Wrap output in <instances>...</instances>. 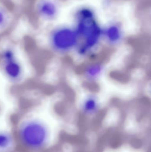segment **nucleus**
Wrapping results in <instances>:
<instances>
[{"instance_id": "1", "label": "nucleus", "mask_w": 151, "mask_h": 152, "mask_svg": "<svg viewBox=\"0 0 151 152\" xmlns=\"http://www.w3.org/2000/svg\"><path fill=\"white\" fill-rule=\"evenodd\" d=\"M16 129L18 139L26 149L40 151L48 145L49 128L41 113L27 112L20 118Z\"/></svg>"}, {"instance_id": "2", "label": "nucleus", "mask_w": 151, "mask_h": 152, "mask_svg": "<svg viewBox=\"0 0 151 152\" xmlns=\"http://www.w3.org/2000/svg\"><path fill=\"white\" fill-rule=\"evenodd\" d=\"M74 17V27L79 41L76 50L79 55L85 56L93 51L103 40V27L95 10L89 6L78 8Z\"/></svg>"}, {"instance_id": "3", "label": "nucleus", "mask_w": 151, "mask_h": 152, "mask_svg": "<svg viewBox=\"0 0 151 152\" xmlns=\"http://www.w3.org/2000/svg\"><path fill=\"white\" fill-rule=\"evenodd\" d=\"M0 71L8 82L14 86L24 83L26 68L17 46L12 43L0 46Z\"/></svg>"}, {"instance_id": "4", "label": "nucleus", "mask_w": 151, "mask_h": 152, "mask_svg": "<svg viewBox=\"0 0 151 152\" xmlns=\"http://www.w3.org/2000/svg\"><path fill=\"white\" fill-rule=\"evenodd\" d=\"M79 38L74 26L59 25L51 28L46 35L45 44L51 52L64 55L77 49Z\"/></svg>"}, {"instance_id": "5", "label": "nucleus", "mask_w": 151, "mask_h": 152, "mask_svg": "<svg viewBox=\"0 0 151 152\" xmlns=\"http://www.w3.org/2000/svg\"><path fill=\"white\" fill-rule=\"evenodd\" d=\"M60 7L56 0H36L34 5L36 17L41 21L51 22L57 18Z\"/></svg>"}, {"instance_id": "6", "label": "nucleus", "mask_w": 151, "mask_h": 152, "mask_svg": "<svg viewBox=\"0 0 151 152\" xmlns=\"http://www.w3.org/2000/svg\"><path fill=\"white\" fill-rule=\"evenodd\" d=\"M103 40L112 46L118 45L123 41L124 32L122 24L117 20H112L103 27Z\"/></svg>"}, {"instance_id": "7", "label": "nucleus", "mask_w": 151, "mask_h": 152, "mask_svg": "<svg viewBox=\"0 0 151 152\" xmlns=\"http://www.w3.org/2000/svg\"><path fill=\"white\" fill-rule=\"evenodd\" d=\"M103 70V66L100 63L90 64L88 65L84 69V77L90 81H95L102 75Z\"/></svg>"}, {"instance_id": "8", "label": "nucleus", "mask_w": 151, "mask_h": 152, "mask_svg": "<svg viewBox=\"0 0 151 152\" xmlns=\"http://www.w3.org/2000/svg\"><path fill=\"white\" fill-rule=\"evenodd\" d=\"M99 106L98 100L93 95L87 96L82 104V111L87 114H92L96 112L98 110Z\"/></svg>"}, {"instance_id": "9", "label": "nucleus", "mask_w": 151, "mask_h": 152, "mask_svg": "<svg viewBox=\"0 0 151 152\" xmlns=\"http://www.w3.org/2000/svg\"><path fill=\"white\" fill-rule=\"evenodd\" d=\"M12 21L9 11L5 6L0 4V33L6 31L10 26Z\"/></svg>"}, {"instance_id": "10", "label": "nucleus", "mask_w": 151, "mask_h": 152, "mask_svg": "<svg viewBox=\"0 0 151 152\" xmlns=\"http://www.w3.org/2000/svg\"><path fill=\"white\" fill-rule=\"evenodd\" d=\"M9 133L0 132V151L4 152L9 150L11 145L12 146V138Z\"/></svg>"}, {"instance_id": "11", "label": "nucleus", "mask_w": 151, "mask_h": 152, "mask_svg": "<svg viewBox=\"0 0 151 152\" xmlns=\"http://www.w3.org/2000/svg\"><path fill=\"white\" fill-rule=\"evenodd\" d=\"M1 104H0V110H1Z\"/></svg>"}]
</instances>
